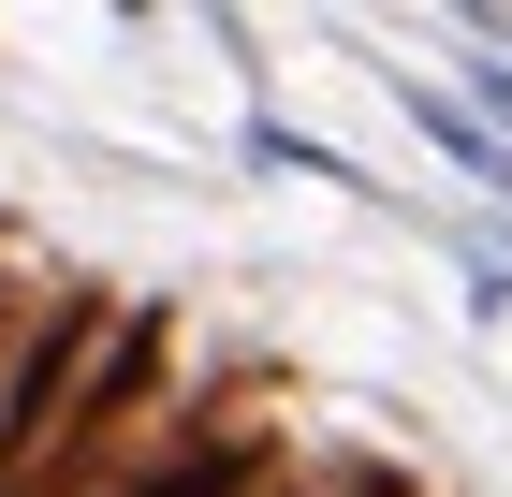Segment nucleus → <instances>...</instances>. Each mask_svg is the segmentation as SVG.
I'll return each instance as SVG.
<instances>
[{
	"mask_svg": "<svg viewBox=\"0 0 512 497\" xmlns=\"http://www.w3.org/2000/svg\"><path fill=\"white\" fill-rule=\"evenodd\" d=\"M469 44H483V59H469V117L512 147V30H498V15H469Z\"/></svg>",
	"mask_w": 512,
	"mask_h": 497,
	"instance_id": "nucleus-2",
	"label": "nucleus"
},
{
	"mask_svg": "<svg viewBox=\"0 0 512 497\" xmlns=\"http://www.w3.org/2000/svg\"><path fill=\"white\" fill-rule=\"evenodd\" d=\"M410 117H425V132H439V147H454V161H469V191H498V205H512V147H498V132H483L469 103H454V88H410Z\"/></svg>",
	"mask_w": 512,
	"mask_h": 497,
	"instance_id": "nucleus-1",
	"label": "nucleus"
}]
</instances>
